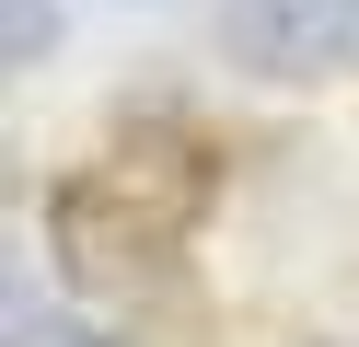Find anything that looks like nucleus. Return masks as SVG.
I'll use <instances>...</instances> for the list:
<instances>
[{
	"label": "nucleus",
	"instance_id": "f03ea898",
	"mask_svg": "<svg viewBox=\"0 0 359 347\" xmlns=\"http://www.w3.org/2000/svg\"><path fill=\"white\" fill-rule=\"evenodd\" d=\"M220 35L266 81H325L359 58V0H220Z\"/></svg>",
	"mask_w": 359,
	"mask_h": 347
},
{
	"label": "nucleus",
	"instance_id": "f257e3e1",
	"mask_svg": "<svg viewBox=\"0 0 359 347\" xmlns=\"http://www.w3.org/2000/svg\"><path fill=\"white\" fill-rule=\"evenodd\" d=\"M197 208H209V162H197V139L128 128L93 174H70V185L47 197V231H58V266H70L81 290H151Z\"/></svg>",
	"mask_w": 359,
	"mask_h": 347
},
{
	"label": "nucleus",
	"instance_id": "7ed1b4c3",
	"mask_svg": "<svg viewBox=\"0 0 359 347\" xmlns=\"http://www.w3.org/2000/svg\"><path fill=\"white\" fill-rule=\"evenodd\" d=\"M12 347H104V336H70L47 301H12Z\"/></svg>",
	"mask_w": 359,
	"mask_h": 347
},
{
	"label": "nucleus",
	"instance_id": "20e7f679",
	"mask_svg": "<svg viewBox=\"0 0 359 347\" xmlns=\"http://www.w3.org/2000/svg\"><path fill=\"white\" fill-rule=\"evenodd\" d=\"M47 35H58L47 0H12V58H47Z\"/></svg>",
	"mask_w": 359,
	"mask_h": 347
}]
</instances>
